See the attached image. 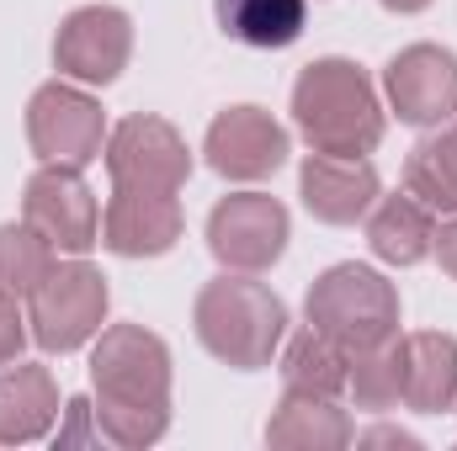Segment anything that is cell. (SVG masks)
<instances>
[{"mask_svg": "<svg viewBox=\"0 0 457 451\" xmlns=\"http://www.w3.org/2000/svg\"><path fill=\"white\" fill-rule=\"evenodd\" d=\"M293 112L320 154H367L383 133V117H378L367 80L345 59H325V64L303 70V80L293 91Z\"/></svg>", "mask_w": 457, "mask_h": 451, "instance_id": "cell-1", "label": "cell"}, {"mask_svg": "<svg viewBox=\"0 0 457 451\" xmlns=\"http://www.w3.org/2000/svg\"><path fill=\"white\" fill-rule=\"evenodd\" d=\"M197 319H203V340L245 366H255L282 335V303L261 292L255 282H213L203 292Z\"/></svg>", "mask_w": 457, "mask_h": 451, "instance_id": "cell-2", "label": "cell"}, {"mask_svg": "<svg viewBox=\"0 0 457 451\" xmlns=\"http://www.w3.org/2000/svg\"><path fill=\"white\" fill-rule=\"evenodd\" d=\"M309 319L320 324V335H330V340L372 345V340L388 335V324H394V292L383 287V276H372L361 266H341V271H330L314 287Z\"/></svg>", "mask_w": 457, "mask_h": 451, "instance_id": "cell-3", "label": "cell"}, {"mask_svg": "<svg viewBox=\"0 0 457 451\" xmlns=\"http://www.w3.org/2000/svg\"><path fill=\"white\" fill-rule=\"evenodd\" d=\"M107 165H112L117 192H154V197H170V192L187 181V149H181V138H176L165 122H149V117H133V122L117 127Z\"/></svg>", "mask_w": 457, "mask_h": 451, "instance_id": "cell-4", "label": "cell"}, {"mask_svg": "<svg viewBox=\"0 0 457 451\" xmlns=\"http://www.w3.org/2000/svg\"><path fill=\"white\" fill-rule=\"evenodd\" d=\"M37 340L43 345H80L96 330L102 308H107V287L91 266H59L48 271L37 287Z\"/></svg>", "mask_w": 457, "mask_h": 451, "instance_id": "cell-5", "label": "cell"}, {"mask_svg": "<svg viewBox=\"0 0 457 451\" xmlns=\"http://www.w3.org/2000/svg\"><path fill=\"white\" fill-rule=\"evenodd\" d=\"M208 239H213L219 260L255 271V266H271L282 255L287 213L271 197H228V202H219V213L208 224Z\"/></svg>", "mask_w": 457, "mask_h": 451, "instance_id": "cell-6", "label": "cell"}, {"mask_svg": "<svg viewBox=\"0 0 457 451\" xmlns=\"http://www.w3.org/2000/svg\"><path fill=\"white\" fill-rule=\"evenodd\" d=\"M27 224L59 250H86L96 239V202L70 170H43L27 186Z\"/></svg>", "mask_w": 457, "mask_h": 451, "instance_id": "cell-7", "label": "cell"}, {"mask_svg": "<svg viewBox=\"0 0 457 451\" xmlns=\"http://www.w3.org/2000/svg\"><path fill=\"white\" fill-rule=\"evenodd\" d=\"M388 96L404 122H442L457 107V59L442 48H410L388 64Z\"/></svg>", "mask_w": 457, "mask_h": 451, "instance_id": "cell-8", "label": "cell"}, {"mask_svg": "<svg viewBox=\"0 0 457 451\" xmlns=\"http://www.w3.org/2000/svg\"><path fill=\"white\" fill-rule=\"evenodd\" d=\"M32 144H37V154H48V160L86 165V160L96 154V144H102V112H96L86 96H75V91H64V86H48V91H37V102H32Z\"/></svg>", "mask_w": 457, "mask_h": 451, "instance_id": "cell-9", "label": "cell"}, {"mask_svg": "<svg viewBox=\"0 0 457 451\" xmlns=\"http://www.w3.org/2000/svg\"><path fill=\"white\" fill-rule=\"evenodd\" d=\"M128 59V16L112 5L75 11L59 32V64L80 80H112Z\"/></svg>", "mask_w": 457, "mask_h": 451, "instance_id": "cell-10", "label": "cell"}, {"mask_svg": "<svg viewBox=\"0 0 457 451\" xmlns=\"http://www.w3.org/2000/svg\"><path fill=\"white\" fill-rule=\"evenodd\" d=\"M208 154H213V165H219L224 176H245V181H250V176H266V170L282 165L287 138H282V127H277L266 112L239 107V112H224L219 122H213Z\"/></svg>", "mask_w": 457, "mask_h": 451, "instance_id": "cell-11", "label": "cell"}, {"mask_svg": "<svg viewBox=\"0 0 457 451\" xmlns=\"http://www.w3.org/2000/svg\"><path fill=\"white\" fill-rule=\"evenodd\" d=\"M303 197L320 218L351 224L356 213H367V202L378 197V176L372 165H361L356 154H314L303 165Z\"/></svg>", "mask_w": 457, "mask_h": 451, "instance_id": "cell-12", "label": "cell"}, {"mask_svg": "<svg viewBox=\"0 0 457 451\" xmlns=\"http://www.w3.org/2000/svg\"><path fill=\"white\" fill-rule=\"evenodd\" d=\"M176 234H181V218H176L170 197L117 192V202L107 208V244L122 255H160Z\"/></svg>", "mask_w": 457, "mask_h": 451, "instance_id": "cell-13", "label": "cell"}, {"mask_svg": "<svg viewBox=\"0 0 457 451\" xmlns=\"http://www.w3.org/2000/svg\"><path fill=\"white\" fill-rule=\"evenodd\" d=\"M219 27L245 48H287L303 32V0H213Z\"/></svg>", "mask_w": 457, "mask_h": 451, "instance_id": "cell-14", "label": "cell"}, {"mask_svg": "<svg viewBox=\"0 0 457 451\" xmlns=\"http://www.w3.org/2000/svg\"><path fill=\"white\" fill-rule=\"evenodd\" d=\"M426 239H431V218H426V208L415 197H388L378 208V218H372V250L383 260L410 266V260L426 255Z\"/></svg>", "mask_w": 457, "mask_h": 451, "instance_id": "cell-15", "label": "cell"}, {"mask_svg": "<svg viewBox=\"0 0 457 451\" xmlns=\"http://www.w3.org/2000/svg\"><path fill=\"white\" fill-rule=\"evenodd\" d=\"M410 197H420V202H431L442 213H457V133H442V138L415 149Z\"/></svg>", "mask_w": 457, "mask_h": 451, "instance_id": "cell-16", "label": "cell"}, {"mask_svg": "<svg viewBox=\"0 0 457 451\" xmlns=\"http://www.w3.org/2000/svg\"><path fill=\"white\" fill-rule=\"evenodd\" d=\"M48 276V239L27 228H0V292H32Z\"/></svg>", "mask_w": 457, "mask_h": 451, "instance_id": "cell-17", "label": "cell"}, {"mask_svg": "<svg viewBox=\"0 0 457 451\" xmlns=\"http://www.w3.org/2000/svg\"><path fill=\"white\" fill-rule=\"evenodd\" d=\"M16 308H11V303H5V292H0V356H11V350H16Z\"/></svg>", "mask_w": 457, "mask_h": 451, "instance_id": "cell-18", "label": "cell"}, {"mask_svg": "<svg viewBox=\"0 0 457 451\" xmlns=\"http://www.w3.org/2000/svg\"><path fill=\"white\" fill-rule=\"evenodd\" d=\"M442 266H447V271H457V224L442 228Z\"/></svg>", "mask_w": 457, "mask_h": 451, "instance_id": "cell-19", "label": "cell"}, {"mask_svg": "<svg viewBox=\"0 0 457 451\" xmlns=\"http://www.w3.org/2000/svg\"><path fill=\"white\" fill-rule=\"evenodd\" d=\"M383 5H394V11H420L426 0H383Z\"/></svg>", "mask_w": 457, "mask_h": 451, "instance_id": "cell-20", "label": "cell"}]
</instances>
